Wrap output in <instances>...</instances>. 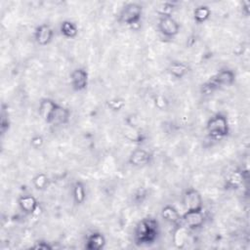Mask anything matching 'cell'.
I'll use <instances>...</instances> for the list:
<instances>
[{
  "mask_svg": "<svg viewBox=\"0 0 250 250\" xmlns=\"http://www.w3.org/2000/svg\"><path fill=\"white\" fill-rule=\"evenodd\" d=\"M160 233L158 221L151 217L142 219L135 227L134 240L138 245H148L154 243Z\"/></svg>",
  "mask_w": 250,
  "mask_h": 250,
  "instance_id": "6da1fadb",
  "label": "cell"
},
{
  "mask_svg": "<svg viewBox=\"0 0 250 250\" xmlns=\"http://www.w3.org/2000/svg\"><path fill=\"white\" fill-rule=\"evenodd\" d=\"M206 131L214 140H221L229 133V125L228 117L219 112L211 116L206 123Z\"/></svg>",
  "mask_w": 250,
  "mask_h": 250,
  "instance_id": "7a4b0ae2",
  "label": "cell"
},
{
  "mask_svg": "<svg viewBox=\"0 0 250 250\" xmlns=\"http://www.w3.org/2000/svg\"><path fill=\"white\" fill-rule=\"evenodd\" d=\"M143 15V7L139 3L130 2L127 3L121 10L119 14L118 21L129 26H134L139 24Z\"/></svg>",
  "mask_w": 250,
  "mask_h": 250,
  "instance_id": "3957f363",
  "label": "cell"
},
{
  "mask_svg": "<svg viewBox=\"0 0 250 250\" xmlns=\"http://www.w3.org/2000/svg\"><path fill=\"white\" fill-rule=\"evenodd\" d=\"M182 202L186 211L203 210V199L200 192L193 188H187L182 196Z\"/></svg>",
  "mask_w": 250,
  "mask_h": 250,
  "instance_id": "277c9868",
  "label": "cell"
},
{
  "mask_svg": "<svg viewBox=\"0 0 250 250\" xmlns=\"http://www.w3.org/2000/svg\"><path fill=\"white\" fill-rule=\"evenodd\" d=\"M205 215L203 210L198 211H186L182 215V224L188 229H197L205 223Z\"/></svg>",
  "mask_w": 250,
  "mask_h": 250,
  "instance_id": "5b68a950",
  "label": "cell"
},
{
  "mask_svg": "<svg viewBox=\"0 0 250 250\" xmlns=\"http://www.w3.org/2000/svg\"><path fill=\"white\" fill-rule=\"evenodd\" d=\"M209 81L214 85L216 89L221 87H229L235 81V73L232 69L223 68L215 75L210 77Z\"/></svg>",
  "mask_w": 250,
  "mask_h": 250,
  "instance_id": "8992f818",
  "label": "cell"
},
{
  "mask_svg": "<svg viewBox=\"0 0 250 250\" xmlns=\"http://www.w3.org/2000/svg\"><path fill=\"white\" fill-rule=\"evenodd\" d=\"M69 78L71 88L76 92L83 91L88 86L89 74L87 70L83 67H77L73 69L69 75Z\"/></svg>",
  "mask_w": 250,
  "mask_h": 250,
  "instance_id": "52a82bcc",
  "label": "cell"
},
{
  "mask_svg": "<svg viewBox=\"0 0 250 250\" xmlns=\"http://www.w3.org/2000/svg\"><path fill=\"white\" fill-rule=\"evenodd\" d=\"M160 33L168 38L175 37L180 31V24L173 17H162L158 21Z\"/></svg>",
  "mask_w": 250,
  "mask_h": 250,
  "instance_id": "ba28073f",
  "label": "cell"
},
{
  "mask_svg": "<svg viewBox=\"0 0 250 250\" xmlns=\"http://www.w3.org/2000/svg\"><path fill=\"white\" fill-rule=\"evenodd\" d=\"M152 157V154L148 150L145 148H136L130 153L128 163L133 167H144L151 162Z\"/></svg>",
  "mask_w": 250,
  "mask_h": 250,
  "instance_id": "9c48e42d",
  "label": "cell"
},
{
  "mask_svg": "<svg viewBox=\"0 0 250 250\" xmlns=\"http://www.w3.org/2000/svg\"><path fill=\"white\" fill-rule=\"evenodd\" d=\"M58 104H59L57 102H55L50 98H43L40 100L39 105H38V113L46 123L48 124L51 123L52 116Z\"/></svg>",
  "mask_w": 250,
  "mask_h": 250,
  "instance_id": "30bf717a",
  "label": "cell"
},
{
  "mask_svg": "<svg viewBox=\"0 0 250 250\" xmlns=\"http://www.w3.org/2000/svg\"><path fill=\"white\" fill-rule=\"evenodd\" d=\"M54 37V30L53 28L47 24L42 23L38 25L34 31V38L38 45L46 46L51 43Z\"/></svg>",
  "mask_w": 250,
  "mask_h": 250,
  "instance_id": "8fae6325",
  "label": "cell"
},
{
  "mask_svg": "<svg viewBox=\"0 0 250 250\" xmlns=\"http://www.w3.org/2000/svg\"><path fill=\"white\" fill-rule=\"evenodd\" d=\"M18 204L20 209L27 215L34 214L39 207L37 199L31 194H23L20 196L18 200Z\"/></svg>",
  "mask_w": 250,
  "mask_h": 250,
  "instance_id": "7c38bea8",
  "label": "cell"
},
{
  "mask_svg": "<svg viewBox=\"0 0 250 250\" xmlns=\"http://www.w3.org/2000/svg\"><path fill=\"white\" fill-rule=\"evenodd\" d=\"M105 242L106 240L103 233L99 231H94L86 237L84 247L88 250H100L104 247Z\"/></svg>",
  "mask_w": 250,
  "mask_h": 250,
  "instance_id": "4fadbf2b",
  "label": "cell"
},
{
  "mask_svg": "<svg viewBox=\"0 0 250 250\" xmlns=\"http://www.w3.org/2000/svg\"><path fill=\"white\" fill-rule=\"evenodd\" d=\"M160 215L164 221L173 225H178L181 224L182 222V215L173 205L170 204H167L164 207H162Z\"/></svg>",
  "mask_w": 250,
  "mask_h": 250,
  "instance_id": "5bb4252c",
  "label": "cell"
},
{
  "mask_svg": "<svg viewBox=\"0 0 250 250\" xmlns=\"http://www.w3.org/2000/svg\"><path fill=\"white\" fill-rule=\"evenodd\" d=\"M122 133L129 142L135 143V144H142L145 142L146 137L144 133L137 128V126H132L126 124L124 128L122 129Z\"/></svg>",
  "mask_w": 250,
  "mask_h": 250,
  "instance_id": "9a60e30c",
  "label": "cell"
},
{
  "mask_svg": "<svg viewBox=\"0 0 250 250\" xmlns=\"http://www.w3.org/2000/svg\"><path fill=\"white\" fill-rule=\"evenodd\" d=\"M167 70L175 79H183L189 72V66L183 62L176 61L170 62Z\"/></svg>",
  "mask_w": 250,
  "mask_h": 250,
  "instance_id": "2e32d148",
  "label": "cell"
},
{
  "mask_svg": "<svg viewBox=\"0 0 250 250\" xmlns=\"http://www.w3.org/2000/svg\"><path fill=\"white\" fill-rule=\"evenodd\" d=\"M245 180L244 172L239 169L231 171L226 180V188L228 189H236L240 188Z\"/></svg>",
  "mask_w": 250,
  "mask_h": 250,
  "instance_id": "e0dca14e",
  "label": "cell"
},
{
  "mask_svg": "<svg viewBox=\"0 0 250 250\" xmlns=\"http://www.w3.org/2000/svg\"><path fill=\"white\" fill-rule=\"evenodd\" d=\"M69 118H70V110L61 104H58L52 116L50 124L63 125L69 121Z\"/></svg>",
  "mask_w": 250,
  "mask_h": 250,
  "instance_id": "ac0fdd59",
  "label": "cell"
},
{
  "mask_svg": "<svg viewBox=\"0 0 250 250\" xmlns=\"http://www.w3.org/2000/svg\"><path fill=\"white\" fill-rule=\"evenodd\" d=\"M72 198L76 205H82L86 200V189L82 182L76 181L72 186Z\"/></svg>",
  "mask_w": 250,
  "mask_h": 250,
  "instance_id": "d6986e66",
  "label": "cell"
},
{
  "mask_svg": "<svg viewBox=\"0 0 250 250\" xmlns=\"http://www.w3.org/2000/svg\"><path fill=\"white\" fill-rule=\"evenodd\" d=\"M188 228L186 226H184L183 224L180 225L174 231L173 234V241H174V245L177 248H183L186 244L187 238H188V232H187Z\"/></svg>",
  "mask_w": 250,
  "mask_h": 250,
  "instance_id": "ffe728a7",
  "label": "cell"
},
{
  "mask_svg": "<svg viewBox=\"0 0 250 250\" xmlns=\"http://www.w3.org/2000/svg\"><path fill=\"white\" fill-rule=\"evenodd\" d=\"M60 31L65 38H75L78 34L77 25L70 21H63L60 25Z\"/></svg>",
  "mask_w": 250,
  "mask_h": 250,
  "instance_id": "44dd1931",
  "label": "cell"
},
{
  "mask_svg": "<svg viewBox=\"0 0 250 250\" xmlns=\"http://www.w3.org/2000/svg\"><path fill=\"white\" fill-rule=\"evenodd\" d=\"M211 16V10L206 5L197 6L193 11V20L197 23L205 22Z\"/></svg>",
  "mask_w": 250,
  "mask_h": 250,
  "instance_id": "7402d4cb",
  "label": "cell"
},
{
  "mask_svg": "<svg viewBox=\"0 0 250 250\" xmlns=\"http://www.w3.org/2000/svg\"><path fill=\"white\" fill-rule=\"evenodd\" d=\"M32 184L33 187L39 190V191H44L46 190L49 186H50V180L49 177L45 173H38L36 174L33 179H32Z\"/></svg>",
  "mask_w": 250,
  "mask_h": 250,
  "instance_id": "603a6c76",
  "label": "cell"
},
{
  "mask_svg": "<svg viewBox=\"0 0 250 250\" xmlns=\"http://www.w3.org/2000/svg\"><path fill=\"white\" fill-rule=\"evenodd\" d=\"M174 9H175V4L174 3H172V2H163V3L158 5V7L156 8L155 11L160 16V18H162V17H172Z\"/></svg>",
  "mask_w": 250,
  "mask_h": 250,
  "instance_id": "cb8c5ba5",
  "label": "cell"
},
{
  "mask_svg": "<svg viewBox=\"0 0 250 250\" xmlns=\"http://www.w3.org/2000/svg\"><path fill=\"white\" fill-rule=\"evenodd\" d=\"M106 105L112 111H120L125 106V101L119 97L112 98L106 102Z\"/></svg>",
  "mask_w": 250,
  "mask_h": 250,
  "instance_id": "d4e9b609",
  "label": "cell"
},
{
  "mask_svg": "<svg viewBox=\"0 0 250 250\" xmlns=\"http://www.w3.org/2000/svg\"><path fill=\"white\" fill-rule=\"evenodd\" d=\"M153 103H154V105L155 107H157L158 109L160 110H164L165 108H167L168 106V100L166 99L165 96L163 95H157L154 97L153 99Z\"/></svg>",
  "mask_w": 250,
  "mask_h": 250,
  "instance_id": "484cf974",
  "label": "cell"
},
{
  "mask_svg": "<svg viewBox=\"0 0 250 250\" xmlns=\"http://www.w3.org/2000/svg\"><path fill=\"white\" fill-rule=\"evenodd\" d=\"M31 248L40 249V250H52L53 246L45 240H38L31 246Z\"/></svg>",
  "mask_w": 250,
  "mask_h": 250,
  "instance_id": "4316f807",
  "label": "cell"
},
{
  "mask_svg": "<svg viewBox=\"0 0 250 250\" xmlns=\"http://www.w3.org/2000/svg\"><path fill=\"white\" fill-rule=\"evenodd\" d=\"M10 127V121L8 118V114L5 116L4 112L2 113V117H1V132L2 134H4Z\"/></svg>",
  "mask_w": 250,
  "mask_h": 250,
  "instance_id": "83f0119b",
  "label": "cell"
},
{
  "mask_svg": "<svg viewBox=\"0 0 250 250\" xmlns=\"http://www.w3.org/2000/svg\"><path fill=\"white\" fill-rule=\"evenodd\" d=\"M43 142H44V140H43V138H42L41 136H34V137L31 138V140H30L31 146H32L33 147H35V148L40 147V146L43 145Z\"/></svg>",
  "mask_w": 250,
  "mask_h": 250,
  "instance_id": "f1b7e54d",
  "label": "cell"
}]
</instances>
